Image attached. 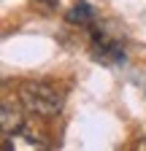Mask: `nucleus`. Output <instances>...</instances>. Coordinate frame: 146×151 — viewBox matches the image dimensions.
Instances as JSON below:
<instances>
[{"mask_svg": "<svg viewBox=\"0 0 146 151\" xmlns=\"http://www.w3.org/2000/svg\"><path fill=\"white\" fill-rule=\"evenodd\" d=\"M19 97L33 116H41V119L60 116V111L65 105L62 89L54 86L51 81H25L19 89Z\"/></svg>", "mask_w": 146, "mask_h": 151, "instance_id": "1", "label": "nucleus"}, {"mask_svg": "<svg viewBox=\"0 0 146 151\" xmlns=\"http://www.w3.org/2000/svg\"><path fill=\"white\" fill-rule=\"evenodd\" d=\"M92 46H95V57L100 62H124V46L119 38L108 35L100 27H92Z\"/></svg>", "mask_w": 146, "mask_h": 151, "instance_id": "2", "label": "nucleus"}, {"mask_svg": "<svg viewBox=\"0 0 146 151\" xmlns=\"http://www.w3.org/2000/svg\"><path fill=\"white\" fill-rule=\"evenodd\" d=\"M25 105V103H22ZM19 103H11V100H3L0 105V127H3V135H16V132H22L27 119H25V111Z\"/></svg>", "mask_w": 146, "mask_h": 151, "instance_id": "3", "label": "nucleus"}, {"mask_svg": "<svg viewBox=\"0 0 146 151\" xmlns=\"http://www.w3.org/2000/svg\"><path fill=\"white\" fill-rule=\"evenodd\" d=\"M68 22L70 24H81V27H95V11L87 0L73 3V8L68 11Z\"/></svg>", "mask_w": 146, "mask_h": 151, "instance_id": "4", "label": "nucleus"}, {"mask_svg": "<svg viewBox=\"0 0 146 151\" xmlns=\"http://www.w3.org/2000/svg\"><path fill=\"white\" fill-rule=\"evenodd\" d=\"M41 3H46V6H57L60 0H41Z\"/></svg>", "mask_w": 146, "mask_h": 151, "instance_id": "5", "label": "nucleus"}]
</instances>
